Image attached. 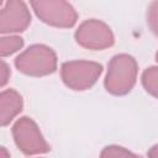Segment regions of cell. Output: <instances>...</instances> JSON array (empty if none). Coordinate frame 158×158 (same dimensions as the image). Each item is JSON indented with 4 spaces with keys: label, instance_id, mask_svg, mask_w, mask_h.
Listing matches in <instances>:
<instances>
[{
    "label": "cell",
    "instance_id": "obj_8",
    "mask_svg": "<svg viewBox=\"0 0 158 158\" xmlns=\"http://www.w3.org/2000/svg\"><path fill=\"white\" fill-rule=\"evenodd\" d=\"M22 96L14 89L2 90L0 94V121L1 126H7L22 110Z\"/></svg>",
    "mask_w": 158,
    "mask_h": 158
},
{
    "label": "cell",
    "instance_id": "obj_14",
    "mask_svg": "<svg viewBox=\"0 0 158 158\" xmlns=\"http://www.w3.org/2000/svg\"><path fill=\"white\" fill-rule=\"evenodd\" d=\"M148 158H158V144H154L153 147L149 148V151L147 152Z\"/></svg>",
    "mask_w": 158,
    "mask_h": 158
},
{
    "label": "cell",
    "instance_id": "obj_10",
    "mask_svg": "<svg viewBox=\"0 0 158 158\" xmlns=\"http://www.w3.org/2000/svg\"><path fill=\"white\" fill-rule=\"evenodd\" d=\"M142 85L148 94L158 99V67H149L142 74Z\"/></svg>",
    "mask_w": 158,
    "mask_h": 158
},
{
    "label": "cell",
    "instance_id": "obj_5",
    "mask_svg": "<svg viewBox=\"0 0 158 158\" xmlns=\"http://www.w3.org/2000/svg\"><path fill=\"white\" fill-rule=\"evenodd\" d=\"M12 136L17 148L25 154L33 156L51 151V147L42 136L37 123L27 116L19 118L14 123Z\"/></svg>",
    "mask_w": 158,
    "mask_h": 158
},
{
    "label": "cell",
    "instance_id": "obj_6",
    "mask_svg": "<svg viewBox=\"0 0 158 158\" xmlns=\"http://www.w3.org/2000/svg\"><path fill=\"white\" fill-rule=\"evenodd\" d=\"M74 37L79 46L91 51L106 49L115 42L111 28L105 22L95 19L81 22L77 28Z\"/></svg>",
    "mask_w": 158,
    "mask_h": 158
},
{
    "label": "cell",
    "instance_id": "obj_13",
    "mask_svg": "<svg viewBox=\"0 0 158 158\" xmlns=\"http://www.w3.org/2000/svg\"><path fill=\"white\" fill-rule=\"evenodd\" d=\"M10 75H11L10 68H9V65L6 64V62L2 59V60H1V67H0V85H1L2 88H4V86L6 85V83L9 81Z\"/></svg>",
    "mask_w": 158,
    "mask_h": 158
},
{
    "label": "cell",
    "instance_id": "obj_9",
    "mask_svg": "<svg viewBox=\"0 0 158 158\" xmlns=\"http://www.w3.org/2000/svg\"><path fill=\"white\" fill-rule=\"evenodd\" d=\"M22 47H23V38L20 36L9 35V36H2L0 38V56L2 58L14 54L15 52L20 51Z\"/></svg>",
    "mask_w": 158,
    "mask_h": 158
},
{
    "label": "cell",
    "instance_id": "obj_1",
    "mask_svg": "<svg viewBox=\"0 0 158 158\" xmlns=\"http://www.w3.org/2000/svg\"><path fill=\"white\" fill-rule=\"evenodd\" d=\"M138 65L136 59L126 53L116 54L107 64V72L104 85L107 93L112 95H126L136 84Z\"/></svg>",
    "mask_w": 158,
    "mask_h": 158
},
{
    "label": "cell",
    "instance_id": "obj_12",
    "mask_svg": "<svg viewBox=\"0 0 158 158\" xmlns=\"http://www.w3.org/2000/svg\"><path fill=\"white\" fill-rule=\"evenodd\" d=\"M147 23L149 30L158 37V1H153L148 5Z\"/></svg>",
    "mask_w": 158,
    "mask_h": 158
},
{
    "label": "cell",
    "instance_id": "obj_16",
    "mask_svg": "<svg viewBox=\"0 0 158 158\" xmlns=\"http://www.w3.org/2000/svg\"><path fill=\"white\" fill-rule=\"evenodd\" d=\"M156 59H157V62H158V52L156 53Z\"/></svg>",
    "mask_w": 158,
    "mask_h": 158
},
{
    "label": "cell",
    "instance_id": "obj_11",
    "mask_svg": "<svg viewBox=\"0 0 158 158\" xmlns=\"http://www.w3.org/2000/svg\"><path fill=\"white\" fill-rule=\"evenodd\" d=\"M100 158H141V157L130 152L128 149H126L121 146L111 144V146L105 147L101 151Z\"/></svg>",
    "mask_w": 158,
    "mask_h": 158
},
{
    "label": "cell",
    "instance_id": "obj_2",
    "mask_svg": "<svg viewBox=\"0 0 158 158\" xmlns=\"http://www.w3.org/2000/svg\"><path fill=\"white\" fill-rule=\"evenodd\" d=\"M19 72L30 77H44L57 69V56L44 44H32L15 58Z\"/></svg>",
    "mask_w": 158,
    "mask_h": 158
},
{
    "label": "cell",
    "instance_id": "obj_4",
    "mask_svg": "<svg viewBox=\"0 0 158 158\" xmlns=\"http://www.w3.org/2000/svg\"><path fill=\"white\" fill-rule=\"evenodd\" d=\"M36 16L44 23L54 27L68 28L77 22L78 15L74 7L62 0H36L31 1Z\"/></svg>",
    "mask_w": 158,
    "mask_h": 158
},
{
    "label": "cell",
    "instance_id": "obj_15",
    "mask_svg": "<svg viewBox=\"0 0 158 158\" xmlns=\"http://www.w3.org/2000/svg\"><path fill=\"white\" fill-rule=\"evenodd\" d=\"M0 158H10V154L5 147H1L0 149Z\"/></svg>",
    "mask_w": 158,
    "mask_h": 158
},
{
    "label": "cell",
    "instance_id": "obj_7",
    "mask_svg": "<svg viewBox=\"0 0 158 158\" xmlns=\"http://www.w3.org/2000/svg\"><path fill=\"white\" fill-rule=\"evenodd\" d=\"M31 23V14L23 1L10 0L0 10V32L16 33L25 31Z\"/></svg>",
    "mask_w": 158,
    "mask_h": 158
},
{
    "label": "cell",
    "instance_id": "obj_3",
    "mask_svg": "<svg viewBox=\"0 0 158 158\" xmlns=\"http://www.w3.org/2000/svg\"><path fill=\"white\" fill-rule=\"evenodd\" d=\"M102 73V65L90 60H70L60 67L63 83L72 90H86L91 88Z\"/></svg>",
    "mask_w": 158,
    "mask_h": 158
}]
</instances>
